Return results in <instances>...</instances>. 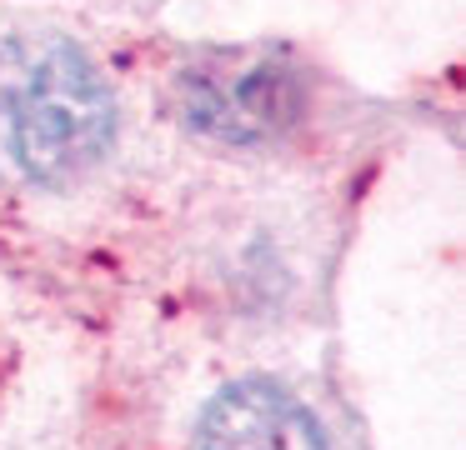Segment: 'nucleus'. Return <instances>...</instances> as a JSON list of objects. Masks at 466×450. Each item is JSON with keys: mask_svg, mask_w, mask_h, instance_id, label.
<instances>
[{"mask_svg": "<svg viewBox=\"0 0 466 450\" xmlns=\"http://www.w3.org/2000/svg\"><path fill=\"white\" fill-rule=\"evenodd\" d=\"M116 100L76 40L25 30L0 45V145L35 185H71L111 150Z\"/></svg>", "mask_w": 466, "mask_h": 450, "instance_id": "f257e3e1", "label": "nucleus"}, {"mask_svg": "<svg viewBox=\"0 0 466 450\" xmlns=\"http://www.w3.org/2000/svg\"><path fill=\"white\" fill-rule=\"evenodd\" d=\"M306 70L276 45H221L176 75V110L231 145L281 140L306 115Z\"/></svg>", "mask_w": 466, "mask_h": 450, "instance_id": "f03ea898", "label": "nucleus"}, {"mask_svg": "<svg viewBox=\"0 0 466 450\" xmlns=\"http://www.w3.org/2000/svg\"><path fill=\"white\" fill-rule=\"evenodd\" d=\"M201 450H326V435L291 390L276 380H241L206 405Z\"/></svg>", "mask_w": 466, "mask_h": 450, "instance_id": "7ed1b4c3", "label": "nucleus"}]
</instances>
